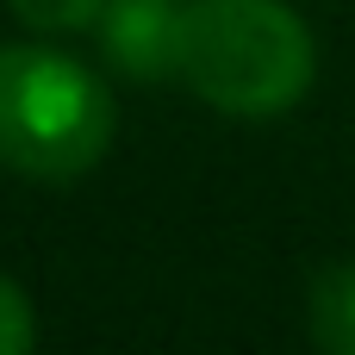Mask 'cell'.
Listing matches in <instances>:
<instances>
[{
	"instance_id": "cell-2",
	"label": "cell",
	"mask_w": 355,
	"mask_h": 355,
	"mask_svg": "<svg viewBox=\"0 0 355 355\" xmlns=\"http://www.w3.org/2000/svg\"><path fill=\"white\" fill-rule=\"evenodd\" d=\"M119 131L106 81L56 44H0V162L31 181L100 168Z\"/></svg>"
},
{
	"instance_id": "cell-1",
	"label": "cell",
	"mask_w": 355,
	"mask_h": 355,
	"mask_svg": "<svg viewBox=\"0 0 355 355\" xmlns=\"http://www.w3.org/2000/svg\"><path fill=\"white\" fill-rule=\"evenodd\" d=\"M318 44L287 0H181V62L206 106L231 119H281L306 100Z\"/></svg>"
},
{
	"instance_id": "cell-4",
	"label": "cell",
	"mask_w": 355,
	"mask_h": 355,
	"mask_svg": "<svg viewBox=\"0 0 355 355\" xmlns=\"http://www.w3.org/2000/svg\"><path fill=\"white\" fill-rule=\"evenodd\" d=\"M306 331L331 355H355V262H331L306 287Z\"/></svg>"
},
{
	"instance_id": "cell-3",
	"label": "cell",
	"mask_w": 355,
	"mask_h": 355,
	"mask_svg": "<svg viewBox=\"0 0 355 355\" xmlns=\"http://www.w3.org/2000/svg\"><path fill=\"white\" fill-rule=\"evenodd\" d=\"M100 50L137 81H168L181 62V0H106Z\"/></svg>"
},
{
	"instance_id": "cell-5",
	"label": "cell",
	"mask_w": 355,
	"mask_h": 355,
	"mask_svg": "<svg viewBox=\"0 0 355 355\" xmlns=\"http://www.w3.org/2000/svg\"><path fill=\"white\" fill-rule=\"evenodd\" d=\"M6 6H12L19 25L50 31V37H62V31H87V25H100V12H106V0H6Z\"/></svg>"
},
{
	"instance_id": "cell-6",
	"label": "cell",
	"mask_w": 355,
	"mask_h": 355,
	"mask_svg": "<svg viewBox=\"0 0 355 355\" xmlns=\"http://www.w3.org/2000/svg\"><path fill=\"white\" fill-rule=\"evenodd\" d=\"M31 343H37V312H31L25 287L0 275V355H25Z\"/></svg>"
}]
</instances>
